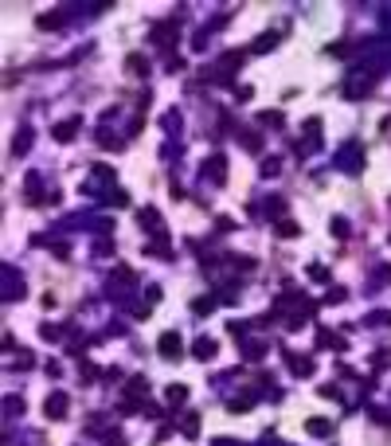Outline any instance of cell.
Wrapping results in <instances>:
<instances>
[{
  "instance_id": "obj_1",
  "label": "cell",
  "mask_w": 391,
  "mask_h": 446,
  "mask_svg": "<svg viewBox=\"0 0 391 446\" xmlns=\"http://www.w3.org/2000/svg\"><path fill=\"white\" fill-rule=\"evenodd\" d=\"M180 348H184V344H180V337H176V333H165V337H161V352H165L168 360L180 356Z\"/></svg>"
},
{
  "instance_id": "obj_2",
  "label": "cell",
  "mask_w": 391,
  "mask_h": 446,
  "mask_svg": "<svg viewBox=\"0 0 391 446\" xmlns=\"http://www.w3.org/2000/svg\"><path fill=\"white\" fill-rule=\"evenodd\" d=\"M75 129H78V118L59 121V125H55V137H59V141H71V137H75Z\"/></svg>"
},
{
  "instance_id": "obj_3",
  "label": "cell",
  "mask_w": 391,
  "mask_h": 446,
  "mask_svg": "<svg viewBox=\"0 0 391 446\" xmlns=\"http://www.w3.org/2000/svg\"><path fill=\"white\" fill-rule=\"evenodd\" d=\"M196 356H200V360H211V356H215V341L200 337V341H196Z\"/></svg>"
},
{
  "instance_id": "obj_4",
  "label": "cell",
  "mask_w": 391,
  "mask_h": 446,
  "mask_svg": "<svg viewBox=\"0 0 391 446\" xmlns=\"http://www.w3.org/2000/svg\"><path fill=\"white\" fill-rule=\"evenodd\" d=\"M67 411V395H51L47 399V415H63Z\"/></svg>"
},
{
  "instance_id": "obj_5",
  "label": "cell",
  "mask_w": 391,
  "mask_h": 446,
  "mask_svg": "<svg viewBox=\"0 0 391 446\" xmlns=\"http://www.w3.org/2000/svg\"><path fill=\"white\" fill-rule=\"evenodd\" d=\"M274 43H278V35H262V39L255 43V51H270Z\"/></svg>"
},
{
  "instance_id": "obj_6",
  "label": "cell",
  "mask_w": 391,
  "mask_h": 446,
  "mask_svg": "<svg viewBox=\"0 0 391 446\" xmlns=\"http://www.w3.org/2000/svg\"><path fill=\"white\" fill-rule=\"evenodd\" d=\"M184 395H188L184 387H168V399H172V403H184Z\"/></svg>"
}]
</instances>
